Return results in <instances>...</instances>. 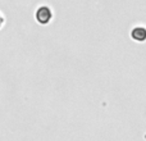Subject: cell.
<instances>
[{"instance_id":"obj_3","label":"cell","mask_w":146,"mask_h":141,"mask_svg":"<svg viewBox=\"0 0 146 141\" xmlns=\"http://www.w3.org/2000/svg\"><path fill=\"white\" fill-rule=\"evenodd\" d=\"M3 23H4V18H3V15L0 14V27L3 26Z\"/></svg>"},{"instance_id":"obj_1","label":"cell","mask_w":146,"mask_h":141,"mask_svg":"<svg viewBox=\"0 0 146 141\" xmlns=\"http://www.w3.org/2000/svg\"><path fill=\"white\" fill-rule=\"evenodd\" d=\"M51 18H53V13H51L49 7H40L37 9V12H36V19L41 25L49 23L51 21Z\"/></svg>"},{"instance_id":"obj_2","label":"cell","mask_w":146,"mask_h":141,"mask_svg":"<svg viewBox=\"0 0 146 141\" xmlns=\"http://www.w3.org/2000/svg\"><path fill=\"white\" fill-rule=\"evenodd\" d=\"M132 37L135 39L136 41H145L146 40V28L144 27H136L132 30Z\"/></svg>"}]
</instances>
